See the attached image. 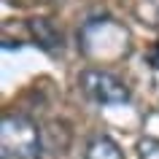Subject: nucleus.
Returning <instances> with one entry per match:
<instances>
[{
	"instance_id": "f257e3e1",
	"label": "nucleus",
	"mask_w": 159,
	"mask_h": 159,
	"mask_svg": "<svg viewBox=\"0 0 159 159\" xmlns=\"http://www.w3.org/2000/svg\"><path fill=\"white\" fill-rule=\"evenodd\" d=\"M0 157L3 159H41V129L30 116L8 111L0 119Z\"/></svg>"
},
{
	"instance_id": "f03ea898",
	"label": "nucleus",
	"mask_w": 159,
	"mask_h": 159,
	"mask_svg": "<svg viewBox=\"0 0 159 159\" xmlns=\"http://www.w3.org/2000/svg\"><path fill=\"white\" fill-rule=\"evenodd\" d=\"M78 86H81L84 97L92 100L94 105H124L129 100V86L119 75H113L111 70H102V67L81 70Z\"/></svg>"
},
{
	"instance_id": "7ed1b4c3",
	"label": "nucleus",
	"mask_w": 159,
	"mask_h": 159,
	"mask_svg": "<svg viewBox=\"0 0 159 159\" xmlns=\"http://www.w3.org/2000/svg\"><path fill=\"white\" fill-rule=\"evenodd\" d=\"M27 30H30L33 41L38 43L41 49L51 51V54L57 49H62V33L51 25L49 19H30V22H27Z\"/></svg>"
},
{
	"instance_id": "20e7f679",
	"label": "nucleus",
	"mask_w": 159,
	"mask_h": 159,
	"mask_svg": "<svg viewBox=\"0 0 159 159\" xmlns=\"http://www.w3.org/2000/svg\"><path fill=\"white\" fill-rule=\"evenodd\" d=\"M84 159H124V151L119 148V143L111 135H94L86 143Z\"/></svg>"
},
{
	"instance_id": "39448f33",
	"label": "nucleus",
	"mask_w": 159,
	"mask_h": 159,
	"mask_svg": "<svg viewBox=\"0 0 159 159\" xmlns=\"http://www.w3.org/2000/svg\"><path fill=\"white\" fill-rule=\"evenodd\" d=\"M138 159H159V138H140L138 140Z\"/></svg>"
},
{
	"instance_id": "423d86ee",
	"label": "nucleus",
	"mask_w": 159,
	"mask_h": 159,
	"mask_svg": "<svg viewBox=\"0 0 159 159\" xmlns=\"http://www.w3.org/2000/svg\"><path fill=\"white\" fill-rule=\"evenodd\" d=\"M151 62H154V67H157V70H159V46H157V51L151 54Z\"/></svg>"
},
{
	"instance_id": "0eeeda50",
	"label": "nucleus",
	"mask_w": 159,
	"mask_h": 159,
	"mask_svg": "<svg viewBox=\"0 0 159 159\" xmlns=\"http://www.w3.org/2000/svg\"><path fill=\"white\" fill-rule=\"evenodd\" d=\"M157 22H159V16H157Z\"/></svg>"
}]
</instances>
